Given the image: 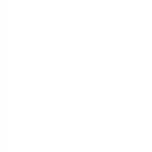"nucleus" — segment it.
I'll return each instance as SVG.
<instances>
[]
</instances>
